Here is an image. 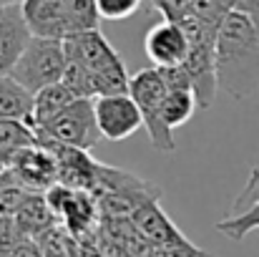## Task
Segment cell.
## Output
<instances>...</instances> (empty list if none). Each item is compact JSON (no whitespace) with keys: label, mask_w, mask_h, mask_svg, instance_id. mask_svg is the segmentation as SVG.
Listing matches in <instances>:
<instances>
[{"label":"cell","mask_w":259,"mask_h":257,"mask_svg":"<svg viewBox=\"0 0 259 257\" xmlns=\"http://www.w3.org/2000/svg\"><path fill=\"white\" fill-rule=\"evenodd\" d=\"M10 257H46V255H43L38 240H33V237H23V240L15 245V250L10 252Z\"/></svg>","instance_id":"obj_29"},{"label":"cell","mask_w":259,"mask_h":257,"mask_svg":"<svg viewBox=\"0 0 259 257\" xmlns=\"http://www.w3.org/2000/svg\"><path fill=\"white\" fill-rule=\"evenodd\" d=\"M25 235L20 232L18 222L13 214H0V257H10L15 250V245L23 240Z\"/></svg>","instance_id":"obj_25"},{"label":"cell","mask_w":259,"mask_h":257,"mask_svg":"<svg viewBox=\"0 0 259 257\" xmlns=\"http://www.w3.org/2000/svg\"><path fill=\"white\" fill-rule=\"evenodd\" d=\"M93 103H96L98 129H101L103 139H108V141H123L144 126L141 108L131 98V93L96 96Z\"/></svg>","instance_id":"obj_7"},{"label":"cell","mask_w":259,"mask_h":257,"mask_svg":"<svg viewBox=\"0 0 259 257\" xmlns=\"http://www.w3.org/2000/svg\"><path fill=\"white\" fill-rule=\"evenodd\" d=\"M217 81L234 101L259 93V25L247 13L232 10L217 33Z\"/></svg>","instance_id":"obj_1"},{"label":"cell","mask_w":259,"mask_h":257,"mask_svg":"<svg viewBox=\"0 0 259 257\" xmlns=\"http://www.w3.org/2000/svg\"><path fill=\"white\" fill-rule=\"evenodd\" d=\"M68 5H71V15H73L76 33L98 28L101 13H98V3H96V0H68Z\"/></svg>","instance_id":"obj_23"},{"label":"cell","mask_w":259,"mask_h":257,"mask_svg":"<svg viewBox=\"0 0 259 257\" xmlns=\"http://www.w3.org/2000/svg\"><path fill=\"white\" fill-rule=\"evenodd\" d=\"M149 3L161 13L164 20H174V23H179L191 13V0H149Z\"/></svg>","instance_id":"obj_27"},{"label":"cell","mask_w":259,"mask_h":257,"mask_svg":"<svg viewBox=\"0 0 259 257\" xmlns=\"http://www.w3.org/2000/svg\"><path fill=\"white\" fill-rule=\"evenodd\" d=\"M13 217H15L20 232H23L25 237H33V240L40 237V235H43L48 227H53L56 222H61L58 214L53 212V207L48 204L46 192H30L28 199L20 204V209H18Z\"/></svg>","instance_id":"obj_14"},{"label":"cell","mask_w":259,"mask_h":257,"mask_svg":"<svg viewBox=\"0 0 259 257\" xmlns=\"http://www.w3.org/2000/svg\"><path fill=\"white\" fill-rule=\"evenodd\" d=\"M35 144H38V131L33 129L30 121L0 119V159L5 164H10L15 154Z\"/></svg>","instance_id":"obj_17"},{"label":"cell","mask_w":259,"mask_h":257,"mask_svg":"<svg viewBox=\"0 0 259 257\" xmlns=\"http://www.w3.org/2000/svg\"><path fill=\"white\" fill-rule=\"evenodd\" d=\"M128 93L141 108L144 126L149 131L151 144L164 154H174L176 152L174 129L166 126V121L161 116V103H164V96H166V81H164L161 71L154 66V68H144V71L134 74Z\"/></svg>","instance_id":"obj_4"},{"label":"cell","mask_w":259,"mask_h":257,"mask_svg":"<svg viewBox=\"0 0 259 257\" xmlns=\"http://www.w3.org/2000/svg\"><path fill=\"white\" fill-rule=\"evenodd\" d=\"M35 101H33V116H30V124L33 129H43L48 126L68 103L76 101V93L63 84H53V86H46L40 88L38 93H33Z\"/></svg>","instance_id":"obj_15"},{"label":"cell","mask_w":259,"mask_h":257,"mask_svg":"<svg viewBox=\"0 0 259 257\" xmlns=\"http://www.w3.org/2000/svg\"><path fill=\"white\" fill-rule=\"evenodd\" d=\"M30 41L33 30L23 15V5H0V74L15 68Z\"/></svg>","instance_id":"obj_9"},{"label":"cell","mask_w":259,"mask_h":257,"mask_svg":"<svg viewBox=\"0 0 259 257\" xmlns=\"http://www.w3.org/2000/svg\"><path fill=\"white\" fill-rule=\"evenodd\" d=\"M196 108H199V103H196L194 88H166V96L161 103V116H164L166 126H171V129L184 126L194 116Z\"/></svg>","instance_id":"obj_18"},{"label":"cell","mask_w":259,"mask_h":257,"mask_svg":"<svg viewBox=\"0 0 259 257\" xmlns=\"http://www.w3.org/2000/svg\"><path fill=\"white\" fill-rule=\"evenodd\" d=\"M33 192H48L53 184H58V162L51 149L35 144L23 149L20 154L13 157L8 164Z\"/></svg>","instance_id":"obj_11"},{"label":"cell","mask_w":259,"mask_h":257,"mask_svg":"<svg viewBox=\"0 0 259 257\" xmlns=\"http://www.w3.org/2000/svg\"><path fill=\"white\" fill-rule=\"evenodd\" d=\"M96 3H98L101 20H126L141 5V0H96Z\"/></svg>","instance_id":"obj_24"},{"label":"cell","mask_w":259,"mask_h":257,"mask_svg":"<svg viewBox=\"0 0 259 257\" xmlns=\"http://www.w3.org/2000/svg\"><path fill=\"white\" fill-rule=\"evenodd\" d=\"M5 167H8V164H5V162L0 159V174H3V169H5Z\"/></svg>","instance_id":"obj_32"},{"label":"cell","mask_w":259,"mask_h":257,"mask_svg":"<svg viewBox=\"0 0 259 257\" xmlns=\"http://www.w3.org/2000/svg\"><path fill=\"white\" fill-rule=\"evenodd\" d=\"M259 199V167L249 171V179H247V184L242 187V192L234 197V202H232V207H229V214H239V212H244L249 204H254Z\"/></svg>","instance_id":"obj_26"},{"label":"cell","mask_w":259,"mask_h":257,"mask_svg":"<svg viewBox=\"0 0 259 257\" xmlns=\"http://www.w3.org/2000/svg\"><path fill=\"white\" fill-rule=\"evenodd\" d=\"M151 199H161V189L156 184H146V187H136V189H121V192H108L103 197H96L101 217H108V219L134 217V212L141 209Z\"/></svg>","instance_id":"obj_13"},{"label":"cell","mask_w":259,"mask_h":257,"mask_svg":"<svg viewBox=\"0 0 259 257\" xmlns=\"http://www.w3.org/2000/svg\"><path fill=\"white\" fill-rule=\"evenodd\" d=\"M151 257H217L211 252L199 250L194 242H184V245H166V247H154Z\"/></svg>","instance_id":"obj_28"},{"label":"cell","mask_w":259,"mask_h":257,"mask_svg":"<svg viewBox=\"0 0 259 257\" xmlns=\"http://www.w3.org/2000/svg\"><path fill=\"white\" fill-rule=\"evenodd\" d=\"M15 3H23V0H0V5H15Z\"/></svg>","instance_id":"obj_31"},{"label":"cell","mask_w":259,"mask_h":257,"mask_svg":"<svg viewBox=\"0 0 259 257\" xmlns=\"http://www.w3.org/2000/svg\"><path fill=\"white\" fill-rule=\"evenodd\" d=\"M38 240V245H40V250H43V255L46 257H73V245H76V240H73V235L61 225V222H56L53 227H48L40 237H35Z\"/></svg>","instance_id":"obj_21"},{"label":"cell","mask_w":259,"mask_h":257,"mask_svg":"<svg viewBox=\"0 0 259 257\" xmlns=\"http://www.w3.org/2000/svg\"><path fill=\"white\" fill-rule=\"evenodd\" d=\"M35 96L13 74H0V119L30 121Z\"/></svg>","instance_id":"obj_16"},{"label":"cell","mask_w":259,"mask_h":257,"mask_svg":"<svg viewBox=\"0 0 259 257\" xmlns=\"http://www.w3.org/2000/svg\"><path fill=\"white\" fill-rule=\"evenodd\" d=\"M33 189L10 169L5 167L0 174V214H15L20 209V204L28 199Z\"/></svg>","instance_id":"obj_20"},{"label":"cell","mask_w":259,"mask_h":257,"mask_svg":"<svg viewBox=\"0 0 259 257\" xmlns=\"http://www.w3.org/2000/svg\"><path fill=\"white\" fill-rule=\"evenodd\" d=\"M144 48L156 68H171V66H184L189 53V41L181 23L161 20L146 33Z\"/></svg>","instance_id":"obj_10"},{"label":"cell","mask_w":259,"mask_h":257,"mask_svg":"<svg viewBox=\"0 0 259 257\" xmlns=\"http://www.w3.org/2000/svg\"><path fill=\"white\" fill-rule=\"evenodd\" d=\"M66 63H68V58H66L63 41L33 35V41L28 43L25 53L20 56V61L15 63V68L10 74L25 86L30 93H38L46 86L63 81Z\"/></svg>","instance_id":"obj_5"},{"label":"cell","mask_w":259,"mask_h":257,"mask_svg":"<svg viewBox=\"0 0 259 257\" xmlns=\"http://www.w3.org/2000/svg\"><path fill=\"white\" fill-rule=\"evenodd\" d=\"M234 5H237V3H234Z\"/></svg>","instance_id":"obj_33"},{"label":"cell","mask_w":259,"mask_h":257,"mask_svg":"<svg viewBox=\"0 0 259 257\" xmlns=\"http://www.w3.org/2000/svg\"><path fill=\"white\" fill-rule=\"evenodd\" d=\"M254 230H259V199L254 204H249L244 212L239 214H227L224 219L217 222V232H222L224 237L242 242L247 235H252Z\"/></svg>","instance_id":"obj_19"},{"label":"cell","mask_w":259,"mask_h":257,"mask_svg":"<svg viewBox=\"0 0 259 257\" xmlns=\"http://www.w3.org/2000/svg\"><path fill=\"white\" fill-rule=\"evenodd\" d=\"M63 46H66V58L81 63L88 71L96 96L128 93L131 76L126 74V63L98 28L68 35Z\"/></svg>","instance_id":"obj_2"},{"label":"cell","mask_w":259,"mask_h":257,"mask_svg":"<svg viewBox=\"0 0 259 257\" xmlns=\"http://www.w3.org/2000/svg\"><path fill=\"white\" fill-rule=\"evenodd\" d=\"M20 5L33 35L66 41L76 33L68 0H23Z\"/></svg>","instance_id":"obj_8"},{"label":"cell","mask_w":259,"mask_h":257,"mask_svg":"<svg viewBox=\"0 0 259 257\" xmlns=\"http://www.w3.org/2000/svg\"><path fill=\"white\" fill-rule=\"evenodd\" d=\"M131 222H134V227H136L154 247L191 242V240H186V235L169 219V214L161 209L159 199H151V202H146L141 209H136L134 217H131Z\"/></svg>","instance_id":"obj_12"},{"label":"cell","mask_w":259,"mask_h":257,"mask_svg":"<svg viewBox=\"0 0 259 257\" xmlns=\"http://www.w3.org/2000/svg\"><path fill=\"white\" fill-rule=\"evenodd\" d=\"M239 13H247L254 23L259 25V0H234Z\"/></svg>","instance_id":"obj_30"},{"label":"cell","mask_w":259,"mask_h":257,"mask_svg":"<svg viewBox=\"0 0 259 257\" xmlns=\"http://www.w3.org/2000/svg\"><path fill=\"white\" fill-rule=\"evenodd\" d=\"M232 10H237L234 0H191V13L217 30L222 28V23Z\"/></svg>","instance_id":"obj_22"},{"label":"cell","mask_w":259,"mask_h":257,"mask_svg":"<svg viewBox=\"0 0 259 257\" xmlns=\"http://www.w3.org/2000/svg\"><path fill=\"white\" fill-rule=\"evenodd\" d=\"M186 41H189V53H186V71L191 79V88L196 96L199 108H209L217 98L219 81H217V28L206 25L201 18L189 13L186 18L179 20Z\"/></svg>","instance_id":"obj_3"},{"label":"cell","mask_w":259,"mask_h":257,"mask_svg":"<svg viewBox=\"0 0 259 257\" xmlns=\"http://www.w3.org/2000/svg\"><path fill=\"white\" fill-rule=\"evenodd\" d=\"M35 131H38V136H46V139L68 144V146L88 149V152L103 139V134L98 129L93 98H76L48 126L35 129Z\"/></svg>","instance_id":"obj_6"}]
</instances>
